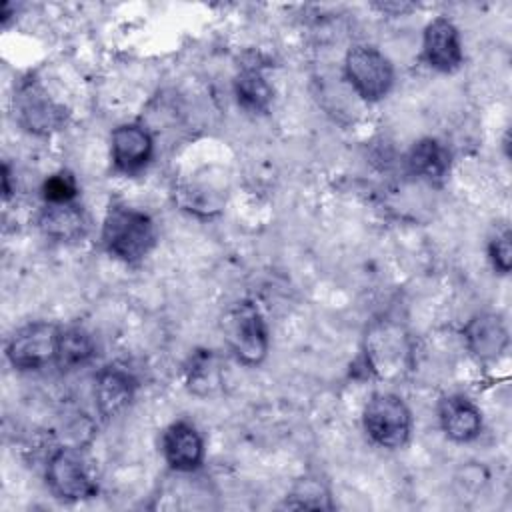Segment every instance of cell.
Here are the masks:
<instances>
[{
  "label": "cell",
  "instance_id": "cell-17",
  "mask_svg": "<svg viewBox=\"0 0 512 512\" xmlns=\"http://www.w3.org/2000/svg\"><path fill=\"white\" fill-rule=\"evenodd\" d=\"M96 356V344L88 330L82 326L60 328L54 362L60 370H76L86 366Z\"/></svg>",
  "mask_w": 512,
  "mask_h": 512
},
{
  "label": "cell",
  "instance_id": "cell-18",
  "mask_svg": "<svg viewBox=\"0 0 512 512\" xmlns=\"http://www.w3.org/2000/svg\"><path fill=\"white\" fill-rule=\"evenodd\" d=\"M238 104L254 114H264L272 102V86L258 66H244L234 80Z\"/></svg>",
  "mask_w": 512,
  "mask_h": 512
},
{
  "label": "cell",
  "instance_id": "cell-1",
  "mask_svg": "<svg viewBox=\"0 0 512 512\" xmlns=\"http://www.w3.org/2000/svg\"><path fill=\"white\" fill-rule=\"evenodd\" d=\"M156 242V230L152 218L128 204H110L102 224V244L104 248L124 260H142Z\"/></svg>",
  "mask_w": 512,
  "mask_h": 512
},
{
  "label": "cell",
  "instance_id": "cell-12",
  "mask_svg": "<svg viewBox=\"0 0 512 512\" xmlns=\"http://www.w3.org/2000/svg\"><path fill=\"white\" fill-rule=\"evenodd\" d=\"M112 162L116 170L134 174L142 170L152 158V136L140 124H120L112 132Z\"/></svg>",
  "mask_w": 512,
  "mask_h": 512
},
{
  "label": "cell",
  "instance_id": "cell-6",
  "mask_svg": "<svg viewBox=\"0 0 512 512\" xmlns=\"http://www.w3.org/2000/svg\"><path fill=\"white\" fill-rule=\"evenodd\" d=\"M366 366L382 378L398 376L410 362V342L404 330L392 322L374 324L364 344Z\"/></svg>",
  "mask_w": 512,
  "mask_h": 512
},
{
  "label": "cell",
  "instance_id": "cell-23",
  "mask_svg": "<svg viewBox=\"0 0 512 512\" xmlns=\"http://www.w3.org/2000/svg\"><path fill=\"white\" fill-rule=\"evenodd\" d=\"M488 256L492 266L500 274H508L512 266V232L508 228L496 232V236L488 244Z\"/></svg>",
  "mask_w": 512,
  "mask_h": 512
},
{
  "label": "cell",
  "instance_id": "cell-8",
  "mask_svg": "<svg viewBox=\"0 0 512 512\" xmlns=\"http://www.w3.org/2000/svg\"><path fill=\"white\" fill-rule=\"evenodd\" d=\"M14 112L18 122L32 134H50L64 126L66 110L54 102L38 84L26 82L14 96Z\"/></svg>",
  "mask_w": 512,
  "mask_h": 512
},
{
  "label": "cell",
  "instance_id": "cell-15",
  "mask_svg": "<svg viewBox=\"0 0 512 512\" xmlns=\"http://www.w3.org/2000/svg\"><path fill=\"white\" fill-rule=\"evenodd\" d=\"M38 228L46 238L56 242H76L84 238L88 220L76 202L46 204L38 216Z\"/></svg>",
  "mask_w": 512,
  "mask_h": 512
},
{
  "label": "cell",
  "instance_id": "cell-19",
  "mask_svg": "<svg viewBox=\"0 0 512 512\" xmlns=\"http://www.w3.org/2000/svg\"><path fill=\"white\" fill-rule=\"evenodd\" d=\"M286 508H316V510H332L334 504L330 500V490L320 478L304 476L300 478L284 500Z\"/></svg>",
  "mask_w": 512,
  "mask_h": 512
},
{
  "label": "cell",
  "instance_id": "cell-11",
  "mask_svg": "<svg viewBox=\"0 0 512 512\" xmlns=\"http://www.w3.org/2000/svg\"><path fill=\"white\" fill-rule=\"evenodd\" d=\"M136 392V378L134 374L120 364H110L102 368L96 376L94 396L98 412L104 418H114L122 410L128 408Z\"/></svg>",
  "mask_w": 512,
  "mask_h": 512
},
{
  "label": "cell",
  "instance_id": "cell-14",
  "mask_svg": "<svg viewBox=\"0 0 512 512\" xmlns=\"http://www.w3.org/2000/svg\"><path fill=\"white\" fill-rule=\"evenodd\" d=\"M438 420L448 438L454 442H470L482 430V414L466 396H444L438 404Z\"/></svg>",
  "mask_w": 512,
  "mask_h": 512
},
{
  "label": "cell",
  "instance_id": "cell-22",
  "mask_svg": "<svg viewBox=\"0 0 512 512\" xmlns=\"http://www.w3.org/2000/svg\"><path fill=\"white\" fill-rule=\"evenodd\" d=\"M78 194V182L72 172L60 170L52 176H48L42 184V196L46 204H62V202H74Z\"/></svg>",
  "mask_w": 512,
  "mask_h": 512
},
{
  "label": "cell",
  "instance_id": "cell-20",
  "mask_svg": "<svg viewBox=\"0 0 512 512\" xmlns=\"http://www.w3.org/2000/svg\"><path fill=\"white\" fill-rule=\"evenodd\" d=\"M186 380L190 390L198 394H206L218 384V366L210 350H202L190 358V366L186 368Z\"/></svg>",
  "mask_w": 512,
  "mask_h": 512
},
{
  "label": "cell",
  "instance_id": "cell-13",
  "mask_svg": "<svg viewBox=\"0 0 512 512\" xmlns=\"http://www.w3.org/2000/svg\"><path fill=\"white\" fill-rule=\"evenodd\" d=\"M464 340L468 350L480 362H494L508 346V330L500 316L484 312L464 326Z\"/></svg>",
  "mask_w": 512,
  "mask_h": 512
},
{
  "label": "cell",
  "instance_id": "cell-10",
  "mask_svg": "<svg viewBox=\"0 0 512 512\" xmlns=\"http://www.w3.org/2000/svg\"><path fill=\"white\" fill-rule=\"evenodd\" d=\"M162 454L176 472H192L204 460V440L190 422L178 420L162 434Z\"/></svg>",
  "mask_w": 512,
  "mask_h": 512
},
{
  "label": "cell",
  "instance_id": "cell-7",
  "mask_svg": "<svg viewBox=\"0 0 512 512\" xmlns=\"http://www.w3.org/2000/svg\"><path fill=\"white\" fill-rule=\"evenodd\" d=\"M60 328L52 322H30L14 332L6 356L14 368L36 370L54 360Z\"/></svg>",
  "mask_w": 512,
  "mask_h": 512
},
{
  "label": "cell",
  "instance_id": "cell-16",
  "mask_svg": "<svg viewBox=\"0 0 512 512\" xmlns=\"http://www.w3.org/2000/svg\"><path fill=\"white\" fill-rule=\"evenodd\" d=\"M450 164H452V154L448 146L436 138L418 140L406 156L408 172L430 184L442 182L450 170Z\"/></svg>",
  "mask_w": 512,
  "mask_h": 512
},
{
  "label": "cell",
  "instance_id": "cell-3",
  "mask_svg": "<svg viewBox=\"0 0 512 512\" xmlns=\"http://www.w3.org/2000/svg\"><path fill=\"white\" fill-rule=\"evenodd\" d=\"M362 424L368 438L382 448H400L408 442L412 414L396 394H376L362 412Z\"/></svg>",
  "mask_w": 512,
  "mask_h": 512
},
{
  "label": "cell",
  "instance_id": "cell-21",
  "mask_svg": "<svg viewBox=\"0 0 512 512\" xmlns=\"http://www.w3.org/2000/svg\"><path fill=\"white\" fill-rule=\"evenodd\" d=\"M178 202L194 212V214H202V216H210L214 212H218L222 208V198L218 192H212L210 188L206 190L204 186H192V184H184L178 188Z\"/></svg>",
  "mask_w": 512,
  "mask_h": 512
},
{
  "label": "cell",
  "instance_id": "cell-4",
  "mask_svg": "<svg viewBox=\"0 0 512 512\" xmlns=\"http://www.w3.org/2000/svg\"><path fill=\"white\" fill-rule=\"evenodd\" d=\"M46 482L56 498L76 502L96 496L98 482L86 456L76 448H58L46 464Z\"/></svg>",
  "mask_w": 512,
  "mask_h": 512
},
{
  "label": "cell",
  "instance_id": "cell-5",
  "mask_svg": "<svg viewBox=\"0 0 512 512\" xmlns=\"http://www.w3.org/2000/svg\"><path fill=\"white\" fill-rule=\"evenodd\" d=\"M344 74L356 94L368 102L384 98L394 82L390 60L374 46H352L344 58Z\"/></svg>",
  "mask_w": 512,
  "mask_h": 512
},
{
  "label": "cell",
  "instance_id": "cell-2",
  "mask_svg": "<svg viewBox=\"0 0 512 512\" xmlns=\"http://www.w3.org/2000/svg\"><path fill=\"white\" fill-rule=\"evenodd\" d=\"M224 338L234 356L248 364H260L268 352V330L266 322L254 302H236L222 320Z\"/></svg>",
  "mask_w": 512,
  "mask_h": 512
},
{
  "label": "cell",
  "instance_id": "cell-9",
  "mask_svg": "<svg viewBox=\"0 0 512 512\" xmlns=\"http://www.w3.org/2000/svg\"><path fill=\"white\" fill-rule=\"evenodd\" d=\"M422 56L434 70L452 72L462 64V44L458 28L448 18H434L422 40Z\"/></svg>",
  "mask_w": 512,
  "mask_h": 512
}]
</instances>
